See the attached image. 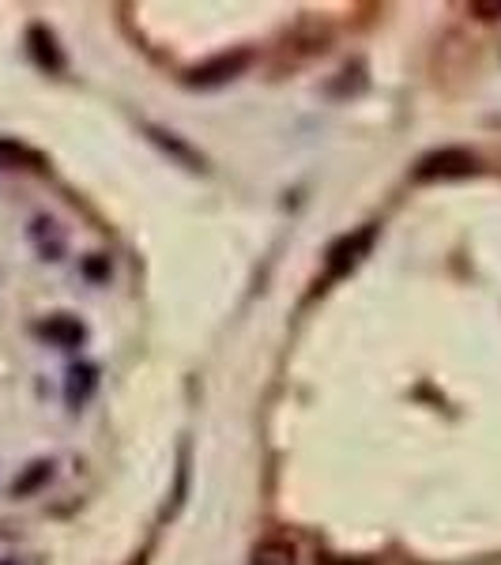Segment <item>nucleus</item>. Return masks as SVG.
<instances>
[{
	"instance_id": "nucleus-5",
	"label": "nucleus",
	"mask_w": 501,
	"mask_h": 565,
	"mask_svg": "<svg viewBox=\"0 0 501 565\" xmlns=\"http://www.w3.org/2000/svg\"><path fill=\"white\" fill-rule=\"evenodd\" d=\"M31 53H34V61H39L42 68H50V72L61 68L57 42H53V34L45 31V26H31Z\"/></svg>"
},
{
	"instance_id": "nucleus-9",
	"label": "nucleus",
	"mask_w": 501,
	"mask_h": 565,
	"mask_svg": "<svg viewBox=\"0 0 501 565\" xmlns=\"http://www.w3.org/2000/svg\"><path fill=\"white\" fill-rule=\"evenodd\" d=\"M23 159H31L20 143H8V140H0V167H12V162H23Z\"/></svg>"
},
{
	"instance_id": "nucleus-4",
	"label": "nucleus",
	"mask_w": 501,
	"mask_h": 565,
	"mask_svg": "<svg viewBox=\"0 0 501 565\" xmlns=\"http://www.w3.org/2000/svg\"><path fill=\"white\" fill-rule=\"evenodd\" d=\"M39 332L50 343H57V348H76V343L84 340V324L72 321V317H65V313H57V317H50L45 324H39Z\"/></svg>"
},
{
	"instance_id": "nucleus-3",
	"label": "nucleus",
	"mask_w": 501,
	"mask_h": 565,
	"mask_svg": "<svg viewBox=\"0 0 501 565\" xmlns=\"http://www.w3.org/2000/svg\"><path fill=\"white\" fill-rule=\"evenodd\" d=\"M242 68H245V53H234V57H218V61H212V65L196 68L189 79L200 87H215V84H226L231 76H238Z\"/></svg>"
},
{
	"instance_id": "nucleus-2",
	"label": "nucleus",
	"mask_w": 501,
	"mask_h": 565,
	"mask_svg": "<svg viewBox=\"0 0 501 565\" xmlns=\"http://www.w3.org/2000/svg\"><path fill=\"white\" fill-rule=\"evenodd\" d=\"M471 170H476V154H468L460 148H445V151L426 154L415 174L418 178H460V174H471Z\"/></svg>"
},
{
	"instance_id": "nucleus-6",
	"label": "nucleus",
	"mask_w": 501,
	"mask_h": 565,
	"mask_svg": "<svg viewBox=\"0 0 501 565\" xmlns=\"http://www.w3.org/2000/svg\"><path fill=\"white\" fill-rule=\"evenodd\" d=\"M249 565H298V554L290 543H279V540H268L260 543L257 551H253Z\"/></svg>"
},
{
	"instance_id": "nucleus-7",
	"label": "nucleus",
	"mask_w": 501,
	"mask_h": 565,
	"mask_svg": "<svg viewBox=\"0 0 501 565\" xmlns=\"http://www.w3.org/2000/svg\"><path fill=\"white\" fill-rule=\"evenodd\" d=\"M0 565H42V558L23 540L0 532Z\"/></svg>"
},
{
	"instance_id": "nucleus-10",
	"label": "nucleus",
	"mask_w": 501,
	"mask_h": 565,
	"mask_svg": "<svg viewBox=\"0 0 501 565\" xmlns=\"http://www.w3.org/2000/svg\"><path fill=\"white\" fill-rule=\"evenodd\" d=\"M476 12H490V15H498V12H501V4H476Z\"/></svg>"
},
{
	"instance_id": "nucleus-1",
	"label": "nucleus",
	"mask_w": 501,
	"mask_h": 565,
	"mask_svg": "<svg viewBox=\"0 0 501 565\" xmlns=\"http://www.w3.org/2000/svg\"><path fill=\"white\" fill-rule=\"evenodd\" d=\"M373 234H377L373 226H362V231H354V234H348V238L335 242L332 249H328V276H348L354 264L370 253Z\"/></svg>"
},
{
	"instance_id": "nucleus-8",
	"label": "nucleus",
	"mask_w": 501,
	"mask_h": 565,
	"mask_svg": "<svg viewBox=\"0 0 501 565\" xmlns=\"http://www.w3.org/2000/svg\"><path fill=\"white\" fill-rule=\"evenodd\" d=\"M50 479V463H31V471H26L23 479H15V494H31L34 487H42V482Z\"/></svg>"
}]
</instances>
